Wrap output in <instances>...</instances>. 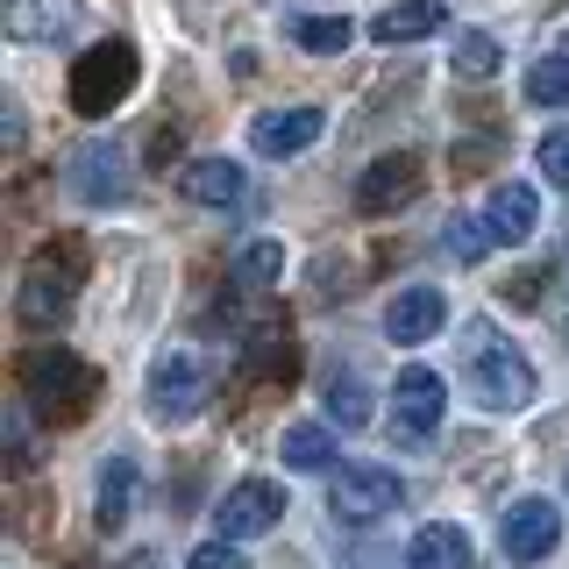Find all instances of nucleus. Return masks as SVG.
Listing matches in <instances>:
<instances>
[{
	"label": "nucleus",
	"mask_w": 569,
	"mask_h": 569,
	"mask_svg": "<svg viewBox=\"0 0 569 569\" xmlns=\"http://www.w3.org/2000/svg\"><path fill=\"white\" fill-rule=\"evenodd\" d=\"M456 71H462V79H491V71H498V43H491L485 29H462L456 36Z\"/></svg>",
	"instance_id": "25"
},
{
	"label": "nucleus",
	"mask_w": 569,
	"mask_h": 569,
	"mask_svg": "<svg viewBox=\"0 0 569 569\" xmlns=\"http://www.w3.org/2000/svg\"><path fill=\"white\" fill-rule=\"evenodd\" d=\"M129 506H136V462H129V456H107V462H100V498H93L100 527L114 533L121 520H129Z\"/></svg>",
	"instance_id": "22"
},
{
	"label": "nucleus",
	"mask_w": 569,
	"mask_h": 569,
	"mask_svg": "<svg viewBox=\"0 0 569 569\" xmlns=\"http://www.w3.org/2000/svg\"><path fill=\"white\" fill-rule=\"evenodd\" d=\"M328 413L342 420V427H370V391H363V378H335L328 385Z\"/></svg>",
	"instance_id": "26"
},
{
	"label": "nucleus",
	"mask_w": 569,
	"mask_h": 569,
	"mask_svg": "<svg viewBox=\"0 0 569 569\" xmlns=\"http://www.w3.org/2000/svg\"><path fill=\"white\" fill-rule=\"evenodd\" d=\"M79 22V0H8V36L14 43H50Z\"/></svg>",
	"instance_id": "15"
},
{
	"label": "nucleus",
	"mask_w": 569,
	"mask_h": 569,
	"mask_svg": "<svg viewBox=\"0 0 569 569\" xmlns=\"http://www.w3.org/2000/svg\"><path fill=\"white\" fill-rule=\"evenodd\" d=\"M71 192H79L86 207H121L129 200V157L114 150V142H86V150H71Z\"/></svg>",
	"instance_id": "9"
},
{
	"label": "nucleus",
	"mask_w": 569,
	"mask_h": 569,
	"mask_svg": "<svg viewBox=\"0 0 569 569\" xmlns=\"http://www.w3.org/2000/svg\"><path fill=\"white\" fill-rule=\"evenodd\" d=\"M556 541H562V512L548 506V498H520V506L506 512V527H498L506 562H541V556H556Z\"/></svg>",
	"instance_id": "10"
},
{
	"label": "nucleus",
	"mask_w": 569,
	"mask_h": 569,
	"mask_svg": "<svg viewBox=\"0 0 569 569\" xmlns=\"http://www.w3.org/2000/svg\"><path fill=\"white\" fill-rule=\"evenodd\" d=\"M284 36H292L307 58H342V50L356 43V22H349V14H292Z\"/></svg>",
	"instance_id": "20"
},
{
	"label": "nucleus",
	"mask_w": 569,
	"mask_h": 569,
	"mask_svg": "<svg viewBox=\"0 0 569 569\" xmlns=\"http://www.w3.org/2000/svg\"><path fill=\"white\" fill-rule=\"evenodd\" d=\"M278 278H284V242H271V236L242 242L236 263H228V284H236V292H271Z\"/></svg>",
	"instance_id": "18"
},
{
	"label": "nucleus",
	"mask_w": 569,
	"mask_h": 569,
	"mask_svg": "<svg viewBox=\"0 0 569 569\" xmlns=\"http://www.w3.org/2000/svg\"><path fill=\"white\" fill-rule=\"evenodd\" d=\"M462 370H470V391L491 413H520V406H533V391H541L533 363L491 328V320H470V328H462Z\"/></svg>",
	"instance_id": "2"
},
{
	"label": "nucleus",
	"mask_w": 569,
	"mask_h": 569,
	"mask_svg": "<svg viewBox=\"0 0 569 569\" xmlns=\"http://www.w3.org/2000/svg\"><path fill=\"white\" fill-rule=\"evenodd\" d=\"M22 399L50 420H86V406L100 399V378L71 349H29L22 356Z\"/></svg>",
	"instance_id": "3"
},
{
	"label": "nucleus",
	"mask_w": 569,
	"mask_h": 569,
	"mask_svg": "<svg viewBox=\"0 0 569 569\" xmlns=\"http://www.w3.org/2000/svg\"><path fill=\"white\" fill-rule=\"evenodd\" d=\"M278 456H284V470H335V435L320 420H292L284 441H278Z\"/></svg>",
	"instance_id": "21"
},
{
	"label": "nucleus",
	"mask_w": 569,
	"mask_h": 569,
	"mask_svg": "<svg viewBox=\"0 0 569 569\" xmlns=\"http://www.w3.org/2000/svg\"><path fill=\"white\" fill-rule=\"evenodd\" d=\"M399 470H378V462H342V477H335V520H349V527H370V520H385V512H399Z\"/></svg>",
	"instance_id": "6"
},
{
	"label": "nucleus",
	"mask_w": 569,
	"mask_h": 569,
	"mask_svg": "<svg viewBox=\"0 0 569 569\" xmlns=\"http://www.w3.org/2000/svg\"><path fill=\"white\" fill-rule=\"evenodd\" d=\"M150 413L157 420H192L207 406V391H213V370H207V356L200 349H164L150 363Z\"/></svg>",
	"instance_id": "5"
},
{
	"label": "nucleus",
	"mask_w": 569,
	"mask_h": 569,
	"mask_svg": "<svg viewBox=\"0 0 569 569\" xmlns=\"http://www.w3.org/2000/svg\"><path fill=\"white\" fill-rule=\"evenodd\" d=\"M284 520V485L271 477H249L221 498V512H213V527H221V541H257V533H271Z\"/></svg>",
	"instance_id": "7"
},
{
	"label": "nucleus",
	"mask_w": 569,
	"mask_h": 569,
	"mask_svg": "<svg viewBox=\"0 0 569 569\" xmlns=\"http://www.w3.org/2000/svg\"><path fill=\"white\" fill-rule=\"evenodd\" d=\"M406 562H413V569H470L477 548H470L462 527H420L413 548H406Z\"/></svg>",
	"instance_id": "19"
},
{
	"label": "nucleus",
	"mask_w": 569,
	"mask_h": 569,
	"mask_svg": "<svg viewBox=\"0 0 569 569\" xmlns=\"http://www.w3.org/2000/svg\"><path fill=\"white\" fill-rule=\"evenodd\" d=\"M171 150H178V129H157V142H150V164H171Z\"/></svg>",
	"instance_id": "29"
},
{
	"label": "nucleus",
	"mask_w": 569,
	"mask_h": 569,
	"mask_svg": "<svg viewBox=\"0 0 569 569\" xmlns=\"http://www.w3.org/2000/svg\"><path fill=\"white\" fill-rule=\"evenodd\" d=\"M320 129H328V114H320V107H271V114H257V129H249V150L284 164V157L313 150Z\"/></svg>",
	"instance_id": "11"
},
{
	"label": "nucleus",
	"mask_w": 569,
	"mask_h": 569,
	"mask_svg": "<svg viewBox=\"0 0 569 569\" xmlns=\"http://www.w3.org/2000/svg\"><path fill=\"white\" fill-rule=\"evenodd\" d=\"M178 192H186L192 207L228 213V207H242V200H249V171L236 164V157H192V164L178 171Z\"/></svg>",
	"instance_id": "12"
},
{
	"label": "nucleus",
	"mask_w": 569,
	"mask_h": 569,
	"mask_svg": "<svg viewBox=\"0 0 569 569\" xmlns=\"http://www.w3.org/2000/svg\"><path fill=\"white\" fill-rule=\"evenodd\" d=\"M441 22H449V0H399L370 22V36L378 43H420V36H441Z\"/></svg>",
	"instance_id": "16"
},
{
	"label": "nucleus",
	"mask_w": 569,
	"mask_h": 569,
	"mask_svg": "<svg viewBox=\"0 0 569 569\" xmlns=\"http://www.w3.org/2000/svg\"><path fill=\"white\" fill-rule=\"evenodd\" d=\"M79 284H86V242L58 236L50 249H36L22 284H14V320L22 328H64L71 307H79Z\"/></svg>",
	"instance_id": "1"
},
{
	"label": "nucleus",
	"mask_w": 569,
	"mask_h": 569,
	"mask_svg": "<svg viewBox=\"0 0 569 569\" xmlns=\"http://www.w3.org/2000/svg\"><path fill=\"white\" fill-rule=\"evenodd\" d=\"M527 100H533V107H569V58L527 64Z\"/></svg>",
	"instance_id": "24"
},
{
	"label": "nucleus",
	"mask_w": 569,
	"mask_h": 569,
	"mask_svg": "<svg viewBox=\"0 0 569 569\" xmlns=\"http://www.w3.org/2000/svg\"><path fill=\"white\" fill-rule=\"evenodd\" d=\"M391 413H399V427H406V435H435V427H441V413H449V385H441L427 363L399 370V385H391Z\"/></svg>",
	"instance_id": "13"
},
{
	"label": "nucleus",
	"mask_w": 569,
	"mask_h": 569,
	"mask_svg": "<svg viewBox=\"0 0 569 569\" xmlns=\"http://www.w3.org/2000/svg\"><path fill=\"white\" fill-rule=\"evenodd\" d=\"M420 178H427L420 150H391V157H378V164L356 178V207L363 213H399V207L420 200Z\"/></svg>",
	"instance_id": "8"
},
{
	"label": "nucleus",
	"mask_w": 569,
	"mask_h": 569,
	"mask_svg": "<svg viewBox=\"0 0 569 569\" xmlns=\"http://www.w3.org/2000/svg\"><path fill=\"white\" fill-rule=\"evenodd\" d=\"M186 569H249V562H242L236 541H207V548H192V556H186Z\"/></svg>",
	"instance_id": "27"
},
{
	"label": "nucleus",
	"mask_w": 569,
	"mask_h": 569,
	"mask_svg": "<svg viewBox=\"0 0 569 569\" xmlns=\"http://www.w3.org/2000/svg\"><path fill=\"white\" fill-rule=\"evenodd\" d=\"M136 79H142L136 43H129V36H107V43L79 50V64H71V107H79L86 121H107L121 100L136 93Z\"/></svg>",
	"instance_id": "4"
},
{
	"label": "nucleus",
	"mask_w": 569,
	"mask_h": 569,
	"mask_svg": "<svg viewBox=\"0 0 569 569\" xmlns=\"http://www.w3.org/2000/svg\"><path fill=\"white\" fill-rule=\"evenodd\" d=\"M485 221H491V236H498V242H527V236H533V221H541V200H533V186L506 178V186L491 192Z\"/></svg>",
	"instance_id": "17"
},
{
	"label": "nucleus",
	"mask_w": 569,
	"mask_h": 569,
	"mask_svg": "<svg viewBox=\"0 0 569 569\" xmlns=\"http://www.w3.org/2000/svg\"><path fill=\"white\" fill-rule=\"evenodd\" d=\"M541 171L556 178V186H569V129H548L541 136Z\"/></svg>",
	"instance_id": "28"
},
{
	"label": "nucleus",
	"mask_w": 569,
	"mask_h": 569,
	"mask_svg": "<svg viewBox=\"0 0 569 569\" xmlns=\"http://www.w3.org/2000/svg\"><path fill=\"white\" fill-rule=\"evenodd\" d=\"M498 236H491V221L485 213H456L449 228H441V249H449L456 263H485V249H491Z\"/></svg>",
	"instance_id": "23"
},
{
	"label": "nucleus",
	"mask_w": 569,
	"mask_h": 569,
	"mask_svg": "<svg viewBox=\"0 0 569 569\" xmlns=\"http://www.w3.org/2000/svg\"><path fill=\"white\" fill-rule=\"evenodd\" d=\"M441 320H449V299H441L435 284H406V292L385 307V335L399 349H413V342H435Z\"/></svg>",
	"instance_id": "14"
},
{
	"label": "nucleus",
	"mask_w": 569,
	"mask_h": 569,
	"mask_svg": "<svg viewBox=\"0 0 569 569\" xmlns=\"http://www.w3.org/2000/svg\"><path fill=\"white\" fill-rule=\"evenodd\" d=\"M562 58H569V50H562Z\"/></svg>",
	"instance_id": "30"
}]
</instances>
